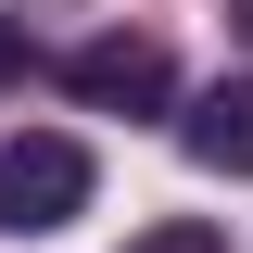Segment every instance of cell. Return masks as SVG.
I'll return each instance as SVG.
<instances>
[{
    "mask_svg": "<svg viewBox=\"0 0 253 253\" xmlns=\"http://www.w3.org/2000/svg\"><path fill=\"white\" fill-rule=\"evenodd\" d=\"M89 215V139H63V126H26V139H0V228L13 241H51V228Z\"/></svg>",
    "mask_w": 253,
    "mask_h": 253,
    "instance_id": "6da1fadb",
    "label": "cell"
},
{
    "mask_svg": "<svg viewBox=\"0 0 253 253\" xmlns=\"http://www.w3.org/2000/svg\"><path fill=\"white\" fill-rule=\"evenodd\" d=\"M63 89L89 101V114H165V101H177V51H165L152 26H114V38H89V51H63Z\"/></svg>",
    "mask_w": 253,
    "mask_h": 253,
    "instance_id": "7a4b0ae2",
    "label": "cell"
},
{
    "mask_svg": "<svg viewBox=\"0 0 253 253\" xmlns=\"http://www.w3.org/2000/svg\"><path fill=\"white\" fill-rule=\"evenodd\" d=\"M177 152L203 165V177H253V89H203L177 114Z\"/></svg>",
    "mask_w": 253,
    "mask_h": 253,
    "instance_id": "3957f363",
    "label": "cell"
},
{
    "mask_svg": "<svg viewBox=\"0 0 253 253\" xmlns=\"http://www.w3.org/2000/svg\"><path fill=\"white\" fill-rule=\"evenodd\" d=\"M126 253H228V241H215V228H203V215H152V228H139V241H126Z\"/></svg>",
    "mask_w": 253,
    "mask_h": 253,
    "instance_id": "277c9868",
    "label": "cell"
},
{
    "mask_svg": "<svg viewBox=\"0 0 253 253\" xmlns=\"http://www.w3.org/2000/svg\"><path fill=\"white\" fill-rule=\"evenodd\" d=\"M26 63H38V38H26V13H0V89H13Z\"/></svg>",
    "mask_w": 253,
    "mask_h": 253,
    "instance_id": "5b68a950",
    "label": "cell"
},
{
    "mask_svg": "<svg viewBox=\"0 0 253 253\" xmlns=\"http://www.w3.org/2000/svg\"><path fill=\"white\" fill-rule=\"evenodd\" d=\"M228 13H241V38H253V0H228Z\"/></svg>",
    "mask_w": 253,
    "mask_h": 253,
    "instance_id": "8992f818",
    "label": "cell"
}]
</instances>
